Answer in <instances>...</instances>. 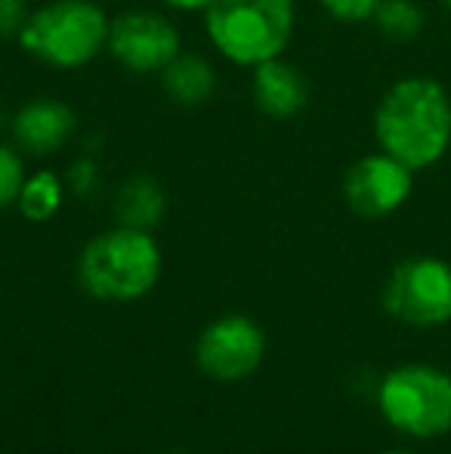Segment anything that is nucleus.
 <instances>
[{"label":"nucleus","instance_id":"obj_16","mask_svg":"<svg viewBox=\"0 0 451 454\" xmlns=\"http://www.w3.org/2000/svg\"><path fill=\"white\" fill-rule=\"evenodd\" d=\"M25 176H28V170H25V155L12 143L0 139V214L16 207Z\"/></svg>","mask_w":451,"mask_h":454},{"label":"nucleus","instance_id":"obj_17","mask_svg":"<svg viewBox=\"0 0 451 454\" xmlns=\"http://www.w3.org/2000/svg\"><path fill=\"white\" fill-rule=\"evenodd\" d=\"M334 22H343V25H359V22H368L377 10L380 0H315Z\"/></svg>","mask_w":451,"mask_h":454},{"label":"nucleus","instance_id":"obj_11","mask_svg":"<svg viewBox=\"0 0 451 454\" xmlns=\"http://www.w3.org/2000/svg\"><path fill=\"white\" fill-rule=\"evenodd\" d=\"M251 99L257 112L272 121L297 118L309 102V81L294 62L278 56L251 68Z\"/></svg>","mask_w":451,"mask_h":454},{"label":"nucleus","instance_id":"obj_20","mask_svg":"<svg viewBox=\"0 0 451 454\" xmlns=\"http://www.w3.org/2000/svg\"><path fill=\"white\" fill-rule=\"evenodd\" d=\"M167 10H176V12H205L214 0H161Z\"/></svg>","mask_w":451,"mask_h":454},{"label":"nucleus","instance_id":"obj_13","mask_svg":"<svg viewBox=\"0 0 451 454\" xmlns=\"http://www.w3.org/2000/svg\"><path fill=\"white\" fill-rule=\"evenodd\" d=\"M164 210H167V195H164L155 176H130L114 195V216H118L121 226L149 229L152 232L164 220Z\"/></svg>","mask_w":451,"mask_h":454},{"label":"nucleus","instance_id":"obj_7","mask_svg":"<svg viewBox=\"0 0 451 454\" xmlns=\"http://www.w3.org/2000/svg\"><path fill=\"white\" fill-rule=\"evenodd\" d=\"M105 53L130 74H161L183 53V35L158 10H124L112 16Z\"/></svg>","mask_w":451,"mask_h":454},{"label":"nucleus","instance_id":"obj_24","mask_svg":"<svg viewBox=\"0 0 451 454\" xmlns=\"http://www.w3.org/2000/svg\"><path fill=\"white\" fill-rule=\"evenodd\" d=\"M99 4H103V0H99Z\"/></svg>","mask_w":451,"mask_h":454},{"label":"nucleus","instance_id":"obj_5","mask_svg":"<svg viewBox=\"0 0 451 454\" xmlns=\"http://www.w3.org/2000/svg\"><path fill=\"white\" fill-rule=\"evenodd\" d=\"M377 405L386 424L415 439L451 430V377L433 364H402L380 380Z\"/></svg>","mask_w":451,"mask_h":454},{"label":"nucleus","instance_id":"obj_15","mask_svg":"<svg viewBox=\"0 0 451 454\" xmlns=\"http://www.w3.org/2000/svg\"><path fill=\"white\" fill-rule=\"evenodd\" d=\"M371 22L390 41H415L424 31V6L417 0H380Z\"/></svg>","mask_w":451,"mask_h":454},{"label":"nucleus","instance_id":"obj_3","mask_svg":"<svg viewBox=\"0 0 451 454\" xmlns=\"http://www.w3.org/2000/svg\"><path fill=\"white\" fill-rule=\"evenodd\" d=\"M207 43L235 68H257L288 53L297 0H214L205 12Z\"/></svg>","mask_w":451,"mask_h":454},{"label":"nucleus","instance_id":"obj_10","mask_svg":"<svg viewBox=\"0 0 451 454\" xmlns=\"http://www.w3.org/2000/svg\"><path fill=\"white\" fill-rule=\"evenodd\" d=\"M78 133V112L59 96H35L10 118V143L25 158H47L68 149Z\"/></svg>","mask_w":451,"mask_h":454},{"label":"nucleus","instance_id":"obj_23","mask_svg":"<svg viewBox=\"0 0 451 454\" xmlns=\"http://www.w3.org/2000/svg\"><path fill=\"white\" fill-rule=\"evenodd\" d=\"M170 454H183V451H170Z\"/></svg>","mask_w":451,"mask_h":454},{"label":"nucleus","instance_id":"obj_22","mask_svg":"<svg viewBox=\"0 0 451 454\" xmlns=\"http://www.w3.org/2000/svg\"><path fill=\"white\" fill-rule=\"evenodd\" d=\"M380 454H408V451H380Z\"/></svg>","mask_w":451,"mask_h":454},{"label":"nucleus","instance_id":"obj_2","mask_svg":"<svg viewBox=\"0 0 451 454\" xmlns=\"http://www.w3.org/2000/svg\"><path fill=\"white\" fill-rule=\"evenodd\" d=\"M109 22L99 0H47L31 6L16 43L53 72H81L105 53Z\"/></svg>","mask_w":451,"mask_h":454},{"label":"nucleus","instance_id":"obj_18","mask_svg":"<svg viewBox=\"0 0 451 454\" xmlns=\"http://www.w3.org/2000/svg\"><path fill=\"white\" fill-rule=\"evenodd\" d=\"M66 185L68 192H74V195H90L93 189L99 185V164L93 155H81L72 161V168H68L66 174Z\"/></svg>","mask_w":451,"mask_h":454},{"label":"nucleus","instance_id":"obj_6","mask_svg":"<svg viewBox=\"0 0 451 454\" xmlns=\"http://www.w3.org/2000/svg\"><path fill=\"white\" fill-rule=\"evenodd\" d=\"M384 309L396 322L433 328L451 318V263L439 257H408L384 285Z\"/></svg>","mask_w":451,"mask_h":454},{"label":"nucleus","instance_id":"obj_19","mask_svg":"<svg viewBox=\"0 0 451 454\" xmlns=\"http://www.w3.org/2000/svg\"><path fill=\"white\" fill-rule=\"evenodd\" d=\"M28 12V0H0V37H16Z\"/></svg>","mask_w":451,"mask_h":454},{"label":"nucleus","instance_id":"obj_8","mask_svg":"<svg viewBox=\"0 0 451 454\" xmlns=\"http://www.w3.org/2000/svg\"><path fill=\"white\" fill-rule=\"evenodd\" d=\"M415 189V170L386 152H368L355 158L343 174V198L349 210L368 220H380L402 207Z\"/></svg>","mask_w":451,"mask_h":454},{"label":"nucleus","instance_id":"obj_12","mask_svg":"<svg viewBox=\"0 0 451 454\" xmlns=\"http://www.w3.org/2000/svg\"><path fill=\"white\" fill-rule=\"evenodd\" d=\"M164 96L170 102H176L180 108H198L205 102L214 99L220 87V74L214 68V62L192 50H183L161 74H158Z\"/></svg>","mask_w":451,"mask_h":454},{"label":"nucleus","instance_id":"obj_14","mask_svg":"<svg viewBox=\"0 0 451 454\" xmlns=\"http://www.w3.org/2000/svg\"><path fill=\"white\" fill-rule=\"evenodd\" d=\"M66 192H68V185L59 174H56V170L41 168V170H35V174L25 176L16 207L28 223H47L62 210V204H66Z\"/></svg>","mask_w":451,"mask_h":454},{"label":"nucleus","instance_id":"obj_9","mask_svg":"<svg viewBox=\"0 0 451 454\" xmlns=\"http://www.w3.org/2000/svg\"><path fill=\"white\" fill-rule=\"evenodd\" d=\"M266 337L247 316H223L211 322L198 337L195 359L201 371L217 380H241L263 362Z\"/></svg>","mask_w":451,"mask_h":454},{"label":"nucleus","instance_id":"obj_21","mask_svg":"<svg viewBox=\"0 0 451 454\" xmlns=\"http://www.w3.org/2000/svg\"><path fill=\"white\" fill-rule=\"evenodd\" d=\"M439 4H442V6H446V10L451 12V0H439Z\"/></svg>","mask_w":451,"mask_h":454},{"label":"nucleus","instance_id":"obj_1","mask_svg":"<svg viewBox=\"0 0 451 454\" xmlns=\"http://www.w3.org/2000/svg\"><path fill=\"white\" fill-rule=\"evenodd\" d=\"M371 124L377 149L417 174L451 149V96L430 74H408L386 87Z\"/></svg>","mask_w":451,"mask_h":454},{"label":"nucleus","instance_id":"obj_4","mask_svg":"<svg viewBox=\"0 0 451 454\" xmlns=\"http://www.w3.org/2000/svg\"><path fill=\"white\" fill-rule=\"evenodd\" d=\"M161 278V247L149 229L114 226L93 235L78 257V281L90 297L130 303Z\"/></svg>","mask_w":451,"mask_h":454}]
</instances>
